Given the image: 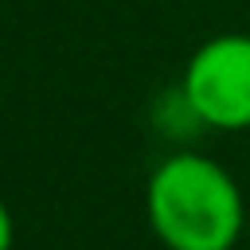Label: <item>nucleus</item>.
<instances>
[{
  "mask_svg": "<svg viewBox=\"0 0 250 250\" xmlns=\"http://www.w3.org/2000/svg\"><path fill=\"white\" fill-rule=\"evenodd\" d=\"M145 215L164 250H234L246 230L238 180L195 148H176L152 168Z\"/></svg>",
  "mask_w": 250,
  "mask_h": 250,
  "instance_id": "1",
  "label": "nucleus"
},
{
  "mask_svg": "<svg viewBox=\"0 0 250 250\" xmlns=\"http://www.w3.org/2000/svg\"><path fill=\"white\" fill-rule=\"evenodd\" d=\"M180 86L207 129H250V35L227 31L199 43L184 66Z\"/></svg>",
  "mask_w": 250,
  "mask_h": 250,
  "instance_id": "2",
  "label": "nucleus"
},
{
  "mask_svg": "<svg viewBox=\"0 0 250 250\" xmlns=\"http://www.w3.org/2000/svg\"><path fill=\"white\" fill-rule=\"evenodd\" d=\"M152 129H156L160 137H168L172 145H184V141L199 137L207 125H203V117L195 113V105L188 102L184 86H172V90H164V94L152 102Z\"/></svg>",
  "mask_w": 250,
  "mask_h": 250,
  "instance_id": "3",
  "label": "nucleus"
},
{
  "mask_svg": "<svg viewBox=\"0 0 250 250\" xmlns=\"http://www.w3.org/2000/svg\"><path fill=\"white\" fill-rule=\"evenodd\" d=\"M12 242H16V223H12L8 203L0 199V250H12Z\"/></svg>",
  "mask_w": 250,
  "mask_h": 250,
  "instance_id": "4",
  "label": "nucleus"
}]
</instances>
